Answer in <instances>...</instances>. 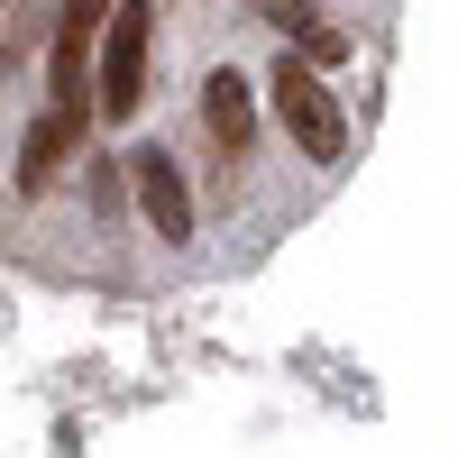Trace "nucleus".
<instances>
[{
  "mask_svg": "<svg viewBox=\"0 0 458 458\" xmlns=\"http://www.w3.org/2000/svg\"><path fill=\"white\" fill-rule=\"evenodd\" d=\"M147 55H157V19H147V0H120V19L101 37V120H138Z\"/></svg>",
  "mask_w": 458,
  "mask_h": 458,
  "instance_id": "2",
  "label": "nucleus"
},
{
  "mask_svg": "<svg viewBox=\"0 0 458 458\" xmlns=\"http://www.w3.org/2000/svg\"><path fill=\"white\" fill-rule=\"evenodd\" d=\"M202 129L229 147V157H248V138H257V110H248V83H239V73H211V83H202Z\"/></svg>",
  "mask_w": 458,
  "mask_h": 458,
  "instance_id": "6",
  "label": "nucleus"
},
{
  "mask_svg": "<svg viewBox=\"0 0 458 458\" xmlns=\"http://www.w3.org/2000/svg\"><path fill=\"white\" fill-rule=\"evenodd\" d=\"M110 19H120V0H64V19H55V101L64 110H101V101H83L92 83V47L110 37Z\"/></svg>",
  "mask_w": 458,
  "mask_h": 458,
  "instance_id": "3",
  "label": "nucleus"
},
{
  "mask_svg": "<svg viewBox=\"0 0 458 458\" xmlns=\"http://www.w3.org/2000/svg\"><path fill=\"white\" fill-rule=\"evenodd\" d=\"M129 183H138V211H147L157 239H193V193H183V165L165 157V147H138Z\"/></svg>",
  "mask_w": 458,
  "mask_h": 458,
  "instance_id": "4",
  "label": "nucleus"
},
{
  "mask_svg": "<svg viewBox=\"0 0 458 458\" xmlns=\"http://www.w3.org/2000/svg\"><path fill=\"white\" fill-rule=\"evenodd\" d=\"M266 92H276L284 138H293L312 165H339V157H349V120H339V101H330V83H321L312 64H293V55H284L276 73H266Z\"/></svg>",
  "mask_w": 458,
  "mask_h": 458,
  "instance_id": "1",
  "label": "nucleus"
},
{
  "mask_svg": "<svg viewBox=\"0 0 458 458\" xmlns=\"http://www.w3.org/2000/svg\"><path fill=\"white\" fill-rule=\"evenodd\" d=\"M83 120H92V110H64V101H55L47 120L19 138V193H47V183L64 174V157L83 147Z\"/></svg>",
  "mask_w": 458,
  "mask_h": 458,
  "instance_id": "5",
  "label": "nucleus"
}]
</instances>
